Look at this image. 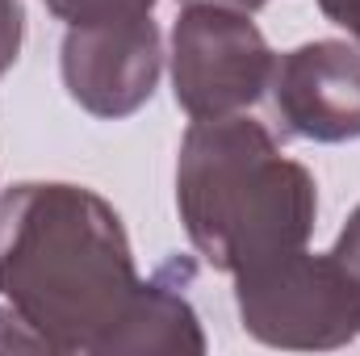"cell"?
<instances>
[{"mask_svg": "<svg viewBox=\"0 0 360 356\" xmlns=\"http://www.w3.org/2000/svg\"><path fill=\"white\" fill-rule=\"evenodd\" d=\"M276 51L252 13L218 4H180L168 46L176 105L197 117L248 113L272 80Z\"/></svg>", "mask_w": 360, "mask_h": 356, "instance_id": "277c9868", "label": "cell"}, {"mask_svg": "<svg viewBox=\"0 0 360 356\" xmlns=\"http://www.w3.org/2000/svg\"><path fill=\"white\" fill-rule=\"evenodd\" d=\"M21 38H25V8H21V0H0V80L21 55Z\"/></svg>", "mask_w": 360, "mask_h": 356, "instance_id": "30bf717a", "label": "cell"}, {"mask_svg": "<svg viewBox=\"0 0 360 356\" xmlns=\"http://www.w3.org/2000/svg\"><path fill=\"white\" fill-rule=\"evenodd\" d=\"M0 352H51V344L4 302L0 306Z\"/></svg>", "mask_w": 360, "mask_h": 356, "instance_id": "9c48e42d", "label": "cell"}, {"mask_svg": "<svg viewBox=\"0 0 360 356\" xmlns=\"http://www.w3.org/2000/svg\"><path fill=\"white\" fill-rule=\"evenodd\" d=\"M272 113L285 134L306 143L360 139V46L344 38L302 42L272 63Z\"/></svg>", "mask_w": 360, "mask_h": 356, "instance_id": "8992f818", "label": "cell"}, {"mask_svg": "<svg viewBox=\"0 0 360 356\" xmlns=\"http://www.w3.org/2000/svg\"><path fill=\"white\" fill-rule=\"evenodd\" d=\"M193 260H172L155 276L143 281V293L117 336L113 356H172V352H205L201 319L188 302Z\"/></svg>", "mask_w": 360, "mask_h": 356, "instance_id": "52a82bcc", "label": "cell"}, {"mask_svg": "<svg viewBox=\"0 0 360 356\" xmlns=\"http://www.w3.org/2000/svg\"><path fill=\"white\" fill-rule=\"evenodd\" d=\"M176 214L193 252L235 276L310 243L319 184L260 117H197L180 139Z\"/></svg>", "mask_w": 360, "mask_h": 356, "instance_id": "7a4b0ae2", "label": "cell"}, {"mask_svg": "<svg viewBox=\"0 0 360 356\" xmlns=\"http://www.w3.org/2000/svg\"><path fill=\"white\" fill-rule=\"evenodd\" d=\"M239 323L264 348L331 352L360 336V302L331 252L310 248L235 272Z\"/></svg>", "mask_w": 360, "mask_h": 356, "instance_id": "3957f363", "label": "cell"}, {"mask_svg": "<svg viewBox=\"0 0 360 356\" xmlns=\"http://www.w3.org/2000/svg\"><path fill=\"white\" fill-rule=\"evenodd\" d=\"M63 25H96V21H130L151 17L160 0H42Z\"/></svg>", "mask_w": 360, "mask_h": 356, "instance_id": "ba28073f", "label": "cell"}, {"mask_svg": "<svg viewBox=\"0 0 360 356\" xmlns=\"http://www.w3.org/2000/svg\"><path fill=\"white\" fill-rule=\"evenodd\" d=\"M319 8H323L327 21L348 30V38L360 46V0H319Z\"/></svg>", "mask_w": 360, "mask_h": 356, "instance_id": "7c38bea8", "label": "cell"}, {"mask_svg": "<svg viewBox=\"0 0 360 356\" xmlns=\"http://www.w3.org/2000/svg\"><path fill=\"white\" fill-rule=\"evenodd\" d=\"M139 293L122 214L96 189L21 180L0 193V298L51 352L113 356Z\"/></svg>", "mask_w": 360, "mask_h": 356, "instance_id": "6da1fadb", "label": "cell"}, {"mask_svg": "<svg viewBox=\"0 0 360 356\" xmlns=\"http://www.w3.org/2000/svg\"><path fill=\"white\" fill-rule=\"evenodd\" d=\"M59 76L84 113L122 122L155 96L164 76V34L151 17L68 25L59 46Z\"/></svg>", "mask_w": 360, "mask_h": 356, "instance_id": "5b68a950", "label": "cell"}, {"mask_svg": "<svg viewBox=\"0 0 360 356\" xmlns=\"http://www.w3.org/2000/svg\"><path fill=\"white\" fill-rule=\"evenodd\" d=\"M180 4H218V8H239V13H260L269 0H180Z\"/></svg>", "mask_w": 360, "mask_h": 356, "instance_id": "4fadbf2b", "label": "cell"}, {"mask_svg": "<svg viewBox=\"0 0 360 356\" xmlns=\"http://www.w3.org/2000/svg\"><path fill=\"white\" fill-rule=\"evenodd\" d=\"M331 256H335V265L344 268V276L352 281L356 302H360V205L348 214V222H344V231H340V239H335Z\"/></svg>", "mask_w": 360, "mask_h": 356, "instance_id": "8fae6325", "label": "cell"}]
</instances>
